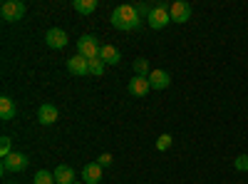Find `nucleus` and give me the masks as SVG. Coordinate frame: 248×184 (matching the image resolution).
Segmentation results:
<instances>
[{
	"instance_id": "f03ea898",
	"label": "nucleus",
	"mask_w": 248,
	"mask_h": 184,
	"mask_svg": "<svg viewBox=\"0 0 248 184\" xmlns=\"http://www.w3.org/2000/svg\"><path fill=\"white\" fill-rule=\"evenodd\" d=\"M99 52H102V45H99V40L94 35H82L77 40V55L87 57V60H97Z\"/></svg>"
},
{
	"instance_id": "2eb2a0df",
	"label": "nucleus",
	"mask_w": 248,
	"mask_h": 184,
	"mask_svg": "<svg viewBox=\"0 0 248 184\" xmlns=\"http://www.w3.org/2000/svg\"><path fill=\"white\" fill-rule=\"evenodd\" d=\"M0 117H3L5 122L15 117V102H13L8 95H3V97H0Z\"/></svg>"
},
{
	"instance_id": "9b49d317",
	"label": "nucleus",
	"mask_w": 248,
	"mask_h": 184,
	"mask_svg": "<svg viewBox=\"0 0 248 184\" xmlns=\"http://www.w3.org/2000/svg\"><path fill=\"white\" fill-rule=\"evenodd\" d=\"M82 179H85V184H99L102 182V165H97V162L85 165V169H82Z\"/></svg>"
},
{
	"instance_id": "6e6552de",
	"label": "nucleus",
	"mask_w": 248,
	"mask_h": 184,
	"mask_svg": "<svg viewBox=\"0 0 248 184\" xmlns=\"http://www.w3.org/2000/svg\"><path fill=\"white\" fill-rule=\"evenodd\" d=\"M169 15H171L174 23H186V20H191V5L184 3V0H179V3H171Z\"/></svg>"
},
{
	"instance_id": "6ab92c4d",
	"label": "nucleus",
	"mask_w": 248,
	"mask_h": 184,
	"mask_svg": "<svg viewBox=\"0 0 248 184\" xmlns=\"http://www.w3.org/2000/svg\"><path fill=\"white\" fill-rule=\"evenodd\" d=\"M35 184H55V174H50V172H37L35 174Z\"/></svg>"
},
{
	"instance_id": "9d476101",
	"label": "nucleus",
	"mask_w": 248,
	"mask_h": 184,
	"mask_svg": "<svg viewBox=\"0 0 248 184\" xmlns=\"http://www.w3.org/2000/svg\"><path fill=\"white\" fill-rule=\"evenodd\" d=\"M147 80H149V85H152L154 90H167L169 83H171V75H169L167 70H152Z\"/></svg>"
},
{
	"instance_id": "5701e85b",
	"label": "nucleus",
	"mask_w": 248,
	"mask_h": 184,
	"mask_svg": "<svg viewBox=\"0 0 248 184\" xmlns=\"http://www.w3.org/2000/svg\"><path fill=\"white\" fill-rule=\"evenodd\" d=\"M112 159H114V157H112L109 152H105V154H99L97 165H102V167H109V165H112Z\"/></svg>"
},
{
	"instance_id": "0eeeda50",
	"label": "nucleus",
	"mask_w": 248,
	"mask_h": 184,
	"mask_svg": "<svg viewBox=\"0 0 248 184\" xmlns=\"http://www.w3.org/2000/svg\"><path fill=\"white\" fill-rule=\"evenodd\" d=\"M67 70L77 77H85V75H90V60L82 57V55H72L67 60Z\"/></svg>"
},
{
	"instance_id": "aec40b11",
	"label": "nucleus",
	"mask_w": 248,
	"mask_h": 184,
	"mask_svg": "<svg viewBox=\"0 0 248 184\" xmlns=\"http://www.w3.org/2000/svg\"><path fill=\"white\" fill-rule=\"evenodd\" d=\"M102 72H105V63L97 57V60H90V75H94V77H99Z\"/></svg>"
},
{
	"instance_id": "b1692460",
	"label": "nucleus",
	"mask_w": 248,
	"mask_h": 184,
	"mask_svg": "<svg viewBox=\"0 0 248 184\" xmlns=\"http://www.w3.org/2000/svg\"><path fill=\"white\" fill-rule=\"evenodd\" d=\"M75 184H77V182H75Z\"/></svg>"
},
{
	"instance_id": "7ed1b4c3",
	"label": "nucleus",
	"mask_w": 248,
	"mask_h": 184,
	"mask_svg": "<svg viewBox=\"0 0 248 184\" xmlns=\"http://www.w3.org/2000/svg\"><path fill=\"white\" fill-rule=\"evenodd\" d=\"M169 8L171 5H154L149 17H147V23L152 30H161V28H167L171 23V15H169Z\"/></svg>"
},
{
	"instance_id": "39448f33",
	"label": "nucleus",
	"mask_w": 248,
	"mask_h": 184,
	"mask_svg": "<svg viewBox=\"0 0 248 184\" xmlns=\"http://www.w3.org/2000/svg\"><path fill=\"white\" fill-rule=\"evenodd\" d=\"M25 167H28V157L23 152H13V154H8L3 159V172L5 174L8 172H23Z\"/></svg>"
},
{
	"instance_id": "f3484780",
	"label": "nucleus",
	"mask_w": 248,
	"mask_h": 184,
	"mask_svg": "<svg viewBox=\"0 0 248 184\" xmlns=\"http://www.w3.org/2000/svg\"><path fill=\"white\" fill-rule=\"evenodd\" d=\"M149 63H147V60H144V57H137L134 60V75L137 77H149Z\"/></svg>"
},
{
	"instance_id": "423d86ee",
	"label": "nucleus",
	"mask_w": 248,
	"mask_h": 184,
	"mask_svg": "<svg viewBox=\"0 0 248 184\" xmlns=\"http://www.w3.org/2000/svg\"><path fill=\"white\" fill-rule=\"evenodd\" d=\"M45 43H47V48H52V50H62V48L67 45V33L62 30V28H50L47 35H45Z\"/></svg>"
},
{
	"instance_id": "20e7f679",
	"label": "nucleus",
	"mask_w": 248,
	"mask_h": 184,
	"mask_svg": "<svg viewBox=\"0 0 248 184\" xmlns=\"http://www.w3.org/2000/svg\"><path fill=\"white\" fill-rule=\"evenodd\" d=\"M0 15H3L5 23H17V20L25 15V3H20V0H8V3H3V8H0Z\"/></svg>"
},
{
	"instance_id": "ddd939ff",
	"label": "nucleus",
	"mask_w": 248,
	"mask_h": 184,
	"mask_svg": "<svg viewBox=\"0 0 248 184\" xmlns=\"http://www.w3.org/2000/svg\"><path fill=\"white\" fill-rule=\"evenodd\" d=\"M119 50L114 48V45H102V52H99V60H102V63H105V65H117L119 63Z\"/></svg>"
},
{
	"instance_id": "f8f14e48",
	"label": "nucleus",
	"mask_w": 248,
	"mask_h": 184,
	"mask_svg": "<svg viewBox=\"0 0 248 184\" xmlns=\"http://www.w3.org/2000/svg\"><path fill=\"white\" fill-rule=\"evenodd\" d=\"M37 122L40 125H55L57 122V107L55 105H43L37 112Z\"/></svg>"
},
{
	"instance_id": "412c9836",
	"label": "nucleus",
	"mask_w": 248,
	"mask_h": 184,
	"mask_svg": "<svg viewBox=\"0 0 248 184\" xmlns=\"http://www.w3.org/2000/svg\"><path fill=\"white\" fill-rule=\"evenodd\" d=\"M8 154H13V142H10V137H3L0 139V157H8Z\"/></svg>"
},
{
	"instance_id": "dca6fc26",
	"label": "nucleus",
	"mask_w": 248,
	"mask_h": 184,
	"mask_svg": "<svg viewBox=\"0 0 248 184\" xmlns=\"http://www.w3.org/2000/svg\"><path fill=\"white\" fill-rule=\"evenodd\" d=\"M75 10L77 13H82V15H90V13H94L97 10V0H75Z\"/></svg>"
},
{
	"instance_id": "4be33fe9",
	"label": "nucleus",
	"mask_w": 248,
	"mask_h": 184,
	"mask_svg": "<svg viewBox=\"0 0 248 184\" xmlns=\"http://www.w3.org/2000/svg\"><path fill=\"white\" fill-rule=\"evenodd\" d=\"M233 167H236L238 172H246V169H248V154H238V157L233 159Z\"/></svg>"
},
{
	"instance_id": "a211bd4d",
	"label": "nucleus",
	"mask_w": 248,
	"mask_h": 184,
	"mask_svg": "<svg viewBox=\"0 0 248 184\" xmlns=\"http://www.w3.org/2000/svg\"><path fill=\"white\" fill-rule=\"evenodd\" d=\"M171 142H174V137L164 132V134H161V137L156 139V150H159V152H167V150L171 147Z\"/></svg>"
},
{
	"instance_id": "f257e3e1",
	"label": "nucleus",
	"mask_w": 248,
	"mask_h": 184,
	"mask_svg": "<svg viewBox=\"0 0 248 184\" xmlns=\"http://www.w3.org/2000/svg\"><path fill=\"white\" fill-rule=\"evenodd\" d=\"M109 20H112V25L117 30H134L139 25V13H137L134 5H117L112 10Z\"/></svg>"
},
{
	"instance_id": "1a4fd4ad",
	"label": "nucleus",
	"mask_w": 248,
	"mask_h": 184,
	"mask_svg": "<svg viewBox=\"0 0 248 184\" xmlns=\"http://www.w3.org/2000/svg\"><path fill=\"white\" fill-rule=\"evenodd\" d=\"M127 90H129V95H134V97H147L149 90H152V85H149L147 77H137V75H134V77L129 80V87H127Z\"/></svg>"
},
{
	"instance_id": "4468645a",
	"label": "nucleus",
	"mask_w": 248,
	"mask_h": 184,
	"mask_svg": "<svg viewBox=\"0 0 248 184\" xmlns=\"http://www.w3.org/2000/svg\"><path fill=\"white\" fill-rule=\"evenodd\" d=\"M55 182L57 184H75V169L67 165H60L55 169Z\"/></svg>"
}]
</instances>
